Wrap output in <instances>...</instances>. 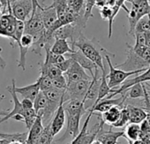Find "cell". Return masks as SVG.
I'll return each mask as SVG.
<instances>
[{
    "label": "cell",
    "instance_id": "cell-24",
    "mask_svg": "<svg viewBox=\"0 0 150 144\" xmlns=\"http://www.w3.org/2000/svg\"><path fill=\"white\" fill-rule=\"evenodd\" d=\"M40 75L42 76H48L51 80L54 78H57L63 74L62 72L54 65L49 63L47 60L44 59V62L40 65Z\"/></svg>",
    "mask_w": 150,
    "mask_h": 144
},
{
    "label": "cell",
    "instance_id": "cell-46",
    "mask_svg": "<svg viewBox=\"0 0 150 144\" xmlns=\"http://www.w3.org/2000/svg\"><path fill=\"white\" fill-rule=\"evenodd\" d=\"M146 16H147V18L149 19V21H150V9H149V11H148V13H147Z\"/></svg>",
    "mask_w": 150,
    "mask_h": 144
},
{
    "label": "cell",
    "instance_id": "cell-8",
    "mask_svg": "<svg viewBox=\"0 0 150 144\" xmlns=\"http://www.w3.org/2000/svg\"><path fill=\"white\" fill-rule=\"evenodd\" d=\"M24 24V33L32 35L34 38V43L36 42L45 32V28L41 16L40 8H38L36 10V13L33 16H31L28 21H26Z\"/></svg>",
    "mask_w": 150,
    "mask_h": 144
},
{
    "label": "cell",
    "instance_id": "cell-14",
    "mask_svg": "<svg viewBox=\"0 0 150 144\" xmlns=\"http://www.w3.org/2000/svg\"><path fill=\"white\" fill-rule=\"evenodd\" d=\"M34 43V38L28 34H23L20 42L17 43L20 49V57L17 61L18 66L23 71L26 70V56L28 52V50L32 47Z\"/></svg>",
    "mask_w": 150,
    "mask_h": 144
},
{
    "label": "cell",
    "instance_id": "cell-13",
    "mask_svg": "<svg viewBox=\"0 0 150 144\" xmlns=\"http://www.w3.org/2000/svg\"><path fill=\"white\" fill-rule=\"evenodd\" d=\"M64 99L63 97L57 111L55 112L51 121L50 122V130L53 137H55L57 133H59L63 129V127L64 126L65 111L64 109Z\"/></svg>",
    "mask_w": 150,
    "mask_h": 144
},
{
    "label": "cell",
    "instance_id": "cell-6",
    "mask_svg": "<svg viewBox=\"0 0 150 144\" xmlns=\"http://www.w3.org/2000/svg\"><path fill=\"white\" fill-rule=\"evenodd\" d=\"M126 59L124 63L117 65L116 67L122 69L126 72L131 71H137L141 69H146L150 64L143 60L141 57H139L133 50L132 46L129 43H126Z\"/></svg>",
    "mask_w": 150,
    "mask_h": 144
},
{
    "label": "cell",
    "instance_id": "cell-34",
    "mask_svg": "<svg viewBox=\"0 0 150 144\" xmlns=\"http://www.w3.org/2000/svg\"><path fill=\"white\" fill-rule=\"evenodd\" d=\"M36 82L39 84V88H40V91L44 92L47 91L50 89L53 88L52 86V80L48 77V76H42L40 75V77L36 80Z\"/></svg>",
    "mask_w": 150,
    "mask_h": 144
},
{
    "label": "cell",
    "instance_id": "cell-32",
    "mask_svg": "<svg viewBox=\"0 0 150 144\" xmlns=\"http://www.w3.org/2000/svg\"><path fill=\"white\" fill-rule=\"evenodd\" d=\"M128 124H129L128 111H127V109L125 108V105H124V107L121 109V113H120V117H119L118 120L112 126L117 127V128H121V127L125 126Z\"/></svg>",
    "mask_w": 150,
    "mask_h": 144
},
{
    "label": "cell",
    "instance_id": "cell-30",
    "mask_svg": "<svg viewBox=\"0 0 150 144\" xmlns=\"http://www.w3.org/2000/svg\"><path fill=\"white\" fill-rule=\"evenodd\" d=\"M33 104H34V109L37 114L40 111H42V110H44L48 104V101H47V98H46L44 93L40 91L38 93V95L36 96V97L35 98V100L33 101Z\"/></svg>",
    "mask_w": 150,
    "mask_h": 144
},
{
    "label": "cell",
    "instance_id": "cell-7",
    "mask_svg": "<svg viewBox=\"0 0 150 144\" xmlns=\"http://www.w3.org/2000/svg\"><path fill=\"white\" fill-rule=\"evenodd\" d=\"M90 82L91 80H82L73 83L67 84V88L64 95V102L71 99L85 102V96L89 88Z\"/></svg>",
    "mask_w": 150,
    "mask_h": 144
},
{
    "label": "cell",
    "instance_id": "cell-37",
    "mask_svg": "<svg viewBox=\"0 0 150 144\" xmlns=\"http://www.w3.org/2000/svg\"><path fill=\"white\" fill-rule=\"evenodd\" d=\"M71 62H72V59L70 58V57H68V58H65L63 62H61V63L56 65V66H57V67L62 72V73L64 74V73H65V72L68 70V68L70 67Z\"/></svg>",
    "mask_w": 150,
    "mask_h": 144
},
{
    "label": "cell",
    "instance_id": "cell-15",
    "mask_svg": "<svg viewBox=\"0 0 150 144\" xmlns=\"http://www.w3.org/2000/svg\"><path fill=\"white\" fill-rule=\"evenodd\" d=\"M125 100L124 99V97L121 96L119 98H103L101 101H99L97 104H93L88 110V112H97V113H103L106 111H108L109 109H110L113 106H124L125 105Z\"/></svg>",
    "mask_w": 150,
    "mask_h": 144
},
{
    "label": "cell",
    "instance_id": "cell-41",
    "mask_svg": "<svg viewBox=\"0 0 150 144\" xmlns=\"http://www.w3.org/2000/svg\"><path fill=\"white\" fill-rule=\"evenodd\" d=\"M1 51H2V48H0V68L5 69L6 67V62L1 56Z\"/></svg>",
    "mask_w": 150,
    "mask_h": 144
},
{
    "label": "cell",
    "instance_id": "cell-9",
    "mask_svg": "<svg viewBox=\"0 0 150 144\" xmlns=\"http://www.w3.org/2000/svg\"><path fill=\"white\" fill-rule=\"evenodd\" d=\"M10 12L16 20L25 22L32 16V1L31 0H18V1H14L10 4Z\"/></svg>",
    "mask_w": 150,
    "mask_h": 144
},
{
    "label": "cell",
    "instance_id": "cell-45",
    "mask_svg": "<svg viewBox=\"0 0 150 144\" xmlns=\"http://www.w3.org/2000/svg\"><path fill=\"white\" fill-rule=\"evenodd\" d=\"M8 144H23L22 142H21V141H18V140H14V141H11V142H9Z\"/></svg>",
    "mask_w": 150,
    "mask_h": 144
},
{
    "label": "cell",
    "instance_id": "cell-27",
    "mask_svg": "<svg viewBox=\"0 0 150 144\" xmlns=\"http://www.w3.org/2000/svg\"><path fill=\"white\" fill-rule=\"evenodd\" d=\"M67 1L68 0H53V3L51 4V6L56 9L58 21H63L69 11Z\"/></svg>",
    "mask_w": 150,
    "mask_h": 144
},
{
    "label": "cell",
    "instance_id": "cell-17",
    "mask_svg": "<svg viewBox=\"0 0 150 144\" xmlns=\"http://www.w3.org/2000/svg\"><path fill=\"white\" fill-rule=\"evenodd\" d=\"M67 56H68V57L71 58L73 61L77 62L83 69L88 70L91 74V77L94 75L95 70H96V68H97V66L90 59H88L81 50H75V51L73 53L67 54Z\"/></svg>",
    "mask_w": 150,
    "mask_h": 144
},
{
    "label": "cell",
    "instance_id": "cell-35",
    "mask_svg": "<svg viewBox=\"0 0 150 144\" xmlns=\"http://www.w3.org/2000/svg\"><path fill=\"white\" fill-rule=\"evenodd\" d=\"M96 6V0H85L84 3V18L88 21L89 18L93 17L92 10Z\"/></svg>",
    "mask_w": 150,
    "mask_h": 144
},
{
    "label": "cell",
    "instance_id": "cell-21",
    "mask_svg": "<svg viewBox=\"0 0 150 144\" xmlns=\"http://www.w3.org/2000/svg\"><path fill=\"white\" fill-rule=\"evenodd\" d=\"M14 90L17 94L21 95L22 96V98H27V99H30L32 101L35 100V98L36 97V96L38 95V93L40 92V88H39V84L37 82H35L33 84L25 86V87H14Z\"/></svg>",
    "mask_w": 150,
    "mask_h": 144
},
{
    "label": "cell",
    "instance_id": "cell-26",
    "mask_svg": "<svg viewBox=\"0 0 150 144\" xmlns=\"http://www.w3.org/2000/svg\"><path fill=\"white\" fill-rule=\"evenodd\" d=\"M106 75H107V74H106V69H105L104 71L102 72V76H101V82H100V86H99L98 96H97V98H96V100L95 101V103L93 104H97L99 101H101L102 99L107 97L110 94H111L113 92V89H110L109 87V85H108Z\"/></svg>",
    "mask_w": 150,
    "mask_h": 144
},
{
    "label": "cell",
    "instance_id": "cell-22",
    "mask_svg": "<svg viewBox=\"0 0 150 144\" xmlns=\"http://www.w3.org/2000/svg\"><path fill=\"white\" fill-rule=\"evenodd\" d=\"M50 51L57 55H67L75 51L70 45L67 40L64 39H55L53 44L50 47Z\"/></svg>",
    "mask_w": 150,
    "mask_h": 144
},
{
    "label": "cell",
    "instance_id": "cell-31",
    "mask_svg": "<svg viewBox=\"0 0 150 144\" xmlns=\"http://www.w3.org/2000/svg\"><path fill=\"white\" fill-rule=\"evenodd\" d=\"M53 136L50 130V123L44 127V130L38 139V140L35 144H53Z\"/></svg>",
    "mask_w": 150,
    "mask_h": 144
},
{
    "label": "cell",
    "instance_id": "cell-18",
    "mask_svg": "<svg viewBox=\"0 0 150 144\" xmlns=\"http://www.w3.org/2000/svg\"><path fill=\"white\" fill-rule=\"evenodd\" d=\"M121 137H124V131L115 132L111 129L105 131L103 128H102L98 132L96 139L98 140L102 144H117V140Z\"/></svg>",
    "mask_w": 150,
    "mask_h": 144
},
{
    "label": "cell",
    "instance_id": "cell-16",
    "mask_svg": "<svg viewBox=\"0 0 150 144\" xmlns=\"http://www.w3.org/2000/svg\"><path fill=\"white\" fill-rule=\"evenodd\" d=\"M43 130H44V126H43L42 118L39 114H37L35 121L28 129L27 139L24 144H35L38 140V139L41 137Z\"/></svg>",
    "mask_w": 150,
    "mask_h": 144
},
{
    "label": "cell",
    "instance_id": "cell-29",
    "mask_svg": "<svg viewBox=\"0 0 150 144\" xmlns=\"http://www.w3.org/2000/svg\"><path fill=\"white\" fill-rule=\"evenodd\" d=\"M148 31H150V21L147 18V16L146 15V16L140 18L139 20V21L137 22V24L135 26V29H134V35L139 34V33L146 34Z\"/></svg>",
    "mask_w": 150,
    "mask_h": 144
},
{
    "label": "cell",
    "instance_id": "cell-11",
    "mask_svg": "<svg viewBox=\"0 0 150 144\" xmlns=\"http://www.w3.org/2000/svg\"><path fill=\"white\" fill-rule=\"evenodd\" d=\"M64 75L65 76L67 84L73 83L82 80H92V77H90L86 73L85 69H83L77 62H75L73 60L68 70L65 73H64Z\"/></svg>",
    "mask_w": 150,
    "mask_h": 144
},
{
    "label": "cell",
    "instance_id": "cell-25",
    "mask_svg": "<svg viewBox=\"0 0 150 144\" xmlns=\"http://www.w3.org/2000/svg\"><path fill=\"white\" fill-rule=\"evenodd\" d=\"M141 134L142 133L139 124L129 123L125 126V129L124 131V137H125L129 142H133L137 140H139Z\"/></svg>",
    "mask_w": 150,
    "mask_h": 144
},
{
    "label": "cell",
    "instance_id": "cell-19",
    "mask_svg": "<svg viewBox=\"0 0 150 144\" xmlns=\"http://www.w3.org/2000/svg\"><path fill=\"white\" fill-rule=\"evenodd\" d=\"M40 10L45 29L50 28L57 21V14L56 9L54 8V6L50 5L49 6H43Z\"/></svg>",
    "mask_w": 150,
    "mask_h": 144
},
{
    "label": "cell",
    "instance_id": "cell-5",
    "mask_svg": "<svg viewBox=\"0 0 150 144\" xmlns=\"http://www.w3.org/2000/svg\"><path fill=\"white\" fill-rule=\"evenodd\" d=\"M87 22L88 21L85 20L84 15H81L74 22L62 26L57 29L53 33V37L54 39L70 40L72 47L73 43L83 34V29L86 28Z\"/></svg>",
    "mask_w": 150,
    "mask_h": 144
},
{
    "label": "cell",
    "instance_id": "cell-38",
    "mask_svg": "<svg viewBox=\"0 0 150 144\" xmlns=\"http://www.w3.org/2000/svg\"><path fill=\"white\" fill-rule=\"evenodd\" d=\"M21 104H22V107L24 110H29V109H32L34 108V104H33V101L30 100V99H27V98H23L22 101L21 102Z\"/></svg>",
    "mask_w": 150,
    "mask_h": 144
},
{
    "label": "cell",
    "instance_id": "cell-3",
    "mask_svg": "<svg viewBox=\"0 0 150 144\" xmlns=\"http://www.w3.org/2000/svg\"><path fill=\"white\" fill-rule=\"evenodd\" d=\"M104 122L97 112H89L79 134L69 144H90L96 140L98 132L103 128Z\"/></svg>",
    "mask_w": 150,
    "mask_h": 144
},
{
    "label": "cell",
    "instance_id": "cell-1",
    "mask_svg": "<svg viewBox=\"0 0 150 144\" xmlns=\"http://www.w3.org/2000/svg\"><path fill=\"white\" fill-rule=\"evenodd\" d=\"M64 109L67 114V126L64 134L57 140H73L80 133V122L83 115L88 111L85 107V102L80 100H68L64 103Z\"/></svg>",
    "mask_w": 150,
    "mask_h": 144
},
{
    "label": "cell",
    "instance_id": "cell-20",
    "mask_svg": "<svg viewBox=\"0 0 150 144\" xmlns=\"http://www.w3.org/2000/svg\"><path fill=\"white\" fill-rule=\"evenodd\" d=\"M125 108L128 111L129 116V123L133 124H140L147 118V113L141 108L136 107L134 105H125Z\"/></svg>",
    "mask_w": 150,
    "mask_h": 144
},
{
    "label": "cell",
    "instance_id": "cell-43",
    "mask_svg": "<svg viewBox=\"0 0 150 144\" xmlns=\"http://www.w3.org/2000/svg\"><path fill=\"white\" fill-rule=\"evenodd\" d=\"M133 144H145L141 140H137L135 141H133Z\"/></svg>",
    "mask_w": 150,
    "mask_h": 144
},
{
    "label": "cell",
    "instance_id": "cell-10",
    "mask_svg": "<svg viewBox=\"0 0 150 144\" xmlns=\"http://www.w3.org/2000/svg\"><path fill=\"white\" fill-rule=\"evenodd\" d=\"M150 82V65L149 66L141 73V74L137 75L136 77L129 80H125L118 89H113V92L110 94L107 97L105 98H112L117 95H123L130 87L133 86L134 84L137 83H142V82Z\"/></svg>",
    "mask_w": 150,
    "mask_h": 144
},
{
    "label": "cell",
    "instance_id": "cell-39",
    "mask_svg": "<svg viewBox=\"0 0 150 144\" xmlns=\"http://www.w3.org/2000/svg\"><path fill=\"white\" fill-rule=\"evenodd\" d=\"M32 1V4H33V13H32V16L36 13V10L38 9V8H40V9H42L43 6H41V4H40V2H39V0H31Z\"/></svg>",
    "mask_w": 150,
    "mask_h": 144
},
{
    "label": "cell",
    "instance_id": "cell-33",
    "mask_svg": "<svg viewBox=\"0 0 150 144\" xmlns=\"http://www.w3.org/2000/svg\"><path fill=\"white\" fill-rule=\"evenodd\" d=\"M15 19L13 15L10 12V8H8V13L6 14H3L0 17V36L3 34V32L6 29L8 25L11 23V21Z\"/></svg>",
    "mask_w": 150,
    "mask_h": 144
},
{
    "label": "cell",
    "instance_id": "cell-28",
    "mask_svg": "<svg viewBox=\"0 0 150 144\" xmlns=\"http://www.w3.org/2000/svg\"><path fill=\"white\" fill-rule=\"evenodd\" d=\"M134 52L143 60L150 64V48L145 44H134L132 46Z\"/></svg>",
    "mask_w": 150,
    "mask_h": 144
},
{
    "label": "cell",
    "instance_id": "cell-2",
    "mask_svg": "<svg viewBox=\"0 0 150 144\" xmlns=\"http://www.w3.org/2000/svg\"><path fill=\"white\" fill-rule=\"evenodd\" d=\"M71 48L74 50L75 48H78V50H81L88 59H90L102 72L106 69L103 63V54L107 51V50L103 48L100 42L96 40V38L88 39L82 34L73 43Z\"/></svg>",
    "mask_w": 150,
    "mask_h": 144
},
{
    "label": "cell",
    "instance_id": "cell-12",
    "mask_svg": "<svg viewBox=\"0 0 150 144\" xmlns=\"http://www.w3.org/2000/svg\"><path fill=\"white\" fill-rule=\"evenodd\" d=\"M15 85H16L15 80L13 79V80H12V85H11V86H8V87L6 88V90L11 94V96H12V97H13V108L11 111H9V112H8L6 116L2 117V118H0V125L3 124L4 122H6V121H7V120H9L10 118H13L14 115H16V114H20V115H21V116L24 118V113H25V111H26V110L23 109L22 104H21V101L19 100V98H18V96H17V93H16L15 90H14Z\"/></svg>",
    "mask_w": 150,
    "mask_h": 144
},
{
    "label": "cell",
    "instance_id": "cell-36",
    "mask_svg": "<svg viewBox=\"0 0 150 144\" xmlns=\"http://www.w3.org/2000/svg\"><path fill=\"white\" fill-rule=\"evenodd\" d=\"M52 86L54 89H66L67 88V81L64 74L57 78L52 79Z\"/></svg>",
    "mask_w": 150,
    "mask_h": 144
},
{
    "label": "cell",
    "instance_id": "cell-44",
    "mask_svg": "<svg viewBox=\"0 0 150 144\" xmlns=\"http://www.w3.org/2000/svg\"><path fill=\"white\" fill-rule=\"evenodd\" d=\"M1 9H6V10H8V6L7 7L4 6L3 4H2V2H1V0H0V10H1Z\"/></svg>",
    "mask_w": 150,
    "mask_h": 144
},
{
    "label": "cell",
    "instance_id": "cell-23",
    "mask_svg": "<svg viewBox=\"0 0 150 144\" xmlns=\"http://www.w3.org/2000/svg\"><path fill=\"white\" fill-rule=\"evenodd\" d=\"M124 106H113L108 111H106L105 112L102 113L100 117L102 120L104 122V124H108L112 126L118 120L121 113V109Z\"/></svg>",
    "mask_w": 150,
    "mask_h": 144
},
{
    "label": "cell",
    "instance_id": "cell-40",
    "mask_svg": "<svg viewBox=\"0 0 150 144\" xmlns=\"http://www.w3.org/2000/svg\"><path fill=\"white\" fill-rule=\"evenodd\" d=\"M4 99H5V96H4V95H0V104H1L2 100H4ZM8 112H9V110L2 109L1 106H0V117H4V116H6Z\"/></svg>",
    "mask_w": 150,
    "mask_h": 144
},
{
    "label": "cell",
    "instance_id": "cell-4",
    "mask_svg": "<svg viewBox=\"0 0 150 144\" xmlns=\"http://www.w3.org/2000/svg\"><path fill=\"white\" fill-rule=\"evenodd\" d=\"M110 57H115V54L110 53L108 50L103 54V57L106 59L107 64L110 67V73H109V74L106 75V79H107L108 85L110 89H115V88L120 86L125 80L128 79V77L132 76V75H136V74H139L146 70V69H141V70L131 71V72L124 71L122 69L117 68L116 66H114L112 65L111 60H110Z\"/></svg>",
    "mask_w": 150,
    "mask_h": 144
},
{
    "label": "cell",
    "instance_id": "cell-42",
    "mask_svg": "<svg viewBox=\"0 0 150 144\" xmlns=\"http://www.w3.org/2000/svg\"><path fill=\"white\" fill-rule=\"evenodd\" d=\"M144 35H145V45L150 48V31H148Z\"/></svg>",
    "mask_w": 150,
    "mask_h": 144
}]
</instances>
